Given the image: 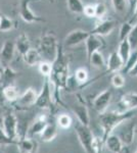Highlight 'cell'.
Here are the masks:
<instances>
[{"label":"cell","instance_id":"6da1fadb","mask_svg":"<svg viewBox=\"0 0 137 153\" xmlns=\"http://www.w3.org/2000/svg\"><path fill=\"white\" fill-rule=\"evenodd\" d=\"M69 58L64 52V46L58 44L55 58L51 62V73L48 80L55 89V98H58L59 89H66L69 78Z\"/></svg>","mask_w":137,"mask_h":153},{"label":"cell","instance_id":"7a4b0ae2","mask_svg":"<svg viewBox=\"0 0 137 153\" xmlns=\"http://www.w3.org/2000/svg\"><path fill=\"white\" fill-rule=\"evenodd\" d=\"M137 112V108L132 110H128V111H108L106 110L103 113H99V122H100V126L103 131V140L104 141L106 137L114 132L115 129L121 125L123 122L132 118L134 114Z\"/></svg>","mask_w":137,"mask_h":153},{"label":"cell","instance_id":"3957f363","mask_svg":"<svg viewBox=\"0 0 137 153\" xmlns=\"http://www.w3.org/2000/svg\"><path fill=\"white\" fill-rule=\"evenodd\" d=\"M57 47H58V43H57V39L55 35L48 33L43 35L39 39L37 49L40 52L43 60H47L49 62H52L56 56Z\"/></svg>","mask_w":137,"mask_h":153},{"label":"cell","instance_id":"277c9868","mask_svg":"<svg viewBox=\"0 0 137 153\" xmlns=\"http://www.w3.org/2000/svg\"><path fill=\"white\" fill-rule=\"evenodd\" d=\"M132 118H129V120L123 122L115 129L119 130V132L116 133V135L120 138L124 146H129L134 141V135L136 133V124L135 122H132Z\"/></svg>","mask_w":137,"mask_h":153},{"label":"cell","instance_id":"5b68a950","mask_svg":"<svg viewBox=\"0 0 137 153\" xmlns=\"http://www.w3.org/2000/svg\"><path fill=\"white\" fill-rule=\"evenodd\" d=\"M75 131H76L77 137H78L81 146L83 147L86 153H94L93 147H92L94 136L92 134L91 130L89 129V126H84L78 123L75 126Z\"/></svg>","mask_w":137,"mask_h":153},{"label":"cell","instance_id":"8992f818","mask_svg":"<svg viewBox=\"0 0 137 153\" xmlns=\"http://www.w3.org/2000/svg\"><path fill=\"white\" fill-rule=\"evenodd\" d=\"M37 96H38V93L34 88H28L23 94H19L16 101L11 103L13 104L16 109L26 111L28 108L35 105Z\"/></svg>","mask_w":137,"mask_h":153},{"label":"cell","instance_id":"52a82bcc","mask_svg":"<svg viewBox=\"0 0 137 153\" xmlns=\"http://www.w3.org/2000/svg\"><path fill=\"white\" fill-rule=\"evenodd\" d=\"M35 106L43 109H51L52 108V99H51V90H50V82L48 78H45L44 80L43 87L41 92L37 96Z\"/></svg>","mask_w":137,"mask_h":153},{"label":"cell","instance_id":"ba28073f","mask_svg":"<svg viewBox=\"0 0 137 153\" xmlns=\"http://www.w3.org/2000/svg\"><path fill=\"white\" fill-rule=\"evenodd\" d=\"M34 0H21L19 4V16L26 23H44L45 19L41 16L35 14L30 8V3L33 2Z\"/></svg>","mask_w":137,"mask_h":153},{"label":"cell","instance_id":"9c48e42d","mask_svg":"<svg viewBox=\"0 0 137 153\" xmlns=\"http://www.w3.org/2000/svg\"><path fill=\"white\" fill-rule=\"evenodd\" d=\"M2 129L10 138L16 139L17 134V117L14 113L8 112L2 118Z\"/></svg>","mask_w":137,"mask_h":153},{"label":"cell","instance_id":"30bf717a","mask_svg":"<svg viewBox=\"0 0 137 153\" xmlns=\"http://www.w3.org/2000/svg\"><path fill=\"white\" fill-rule=\"evenodd\" d=\"M89 32L83 31V30H74V31L70 32L64 39V47H74L79 44L85 42V40L88 38Z\"/></svg>","mask_w":137,"mask_h":153},{"label":"cell","instance_id":"8fae6325","mask_svg":"<svg viewBox=\"0 0 137 153\" xmlns=\"http://www.w3.org/2000/svg\"><path fill=\"white\" fill-rule=\"evenodd\" d=\"M112 91L104 90L100 94H98L93 100V107L98 113H103L108 109L109 103L112 100Z\"/></svg>","mask_w":137,"mask_h":153},{"label":"cell","instance_id":"7c38bea8","mask_svg":"<svg viewBox=\"0 0 137 153\" xmlns=\"http://www.w3.org/2000/svg\"><path fill=\"white\" fill-rule=\"evenodd\" d=\"M137 108V93H127L121 97L118 102V110L117 111L124 112Z\"/></svg>","mask_w":137,"mask_h":153},{"label":"cell","instance_id":"4fadbf2b","mask_svg":"<svg viewBox=\"0 0 137 153\" xmlns=\"http://www.w3.org/2000/svg\"><path fill=\"white\" fill-rule=\"evenodd\" d=\"M86 43V53H87V60H89L92 53L95 51H99V49L104 47V41L103 40V37L92 35L89 34L88 38L85 40Z\"/></svg>","mask_w":137,"mask_h":153},{"label":"cell","instance_id":"5bb4252c","mask_svg":"<svg viewBox=\"0 0 137 153\" xmlns=\"http://www.w3.org/2000/svg\"><path fill=\"white\" fill-rule=\"evenodd\" d=\"M115 27H116V22L115 21H113V19H104V21L99 22V23L89 32V34L100 36V37L108 36L113 32Z\"/></svg>","mask_w":137,"mask_h":153},{"label":"cell","instance_id":"9a60e30c","mask_svg":"<svg viewBox=\"0 0 137 153\" xmlns=\"http://www.w3.org/2000/svg\"><path fill=\"white\" fill-rule=\"evenodd\" d=\"M47 124H48V120H47L45 115H39L36 118H34L32 124L30 125L28 131H27L26 137L33 138V136L35 135H40V133L46 127Z\"/></svg>","mask_w":137,"mask_h":153},{"label":"cell","instance_id":"2e32d148","mask_svg":"<svg viewBox=\"0 0 137 153\" xmlns=\"http://www.w3.org/2000/svg\"><path fill=\"white\" fill-rule=\"evenodd\" d=\"M16 146L19 153H36L38 149V143L33 138L25 137L17 139Z\"/></svg>","mask_w":137,"mask_h":153},{"label":"cell","instance_id":"e0dca14e","mask_svg":"<svg viewBox=\"0 0 137 153\" xmlns=\"http://www.w3.org/2000/svg\"><path fill=\"white\" fill-rule=\"evenodd\" d=\"M124 66V61L122 60L121 56L117 51H114L109 54L108 61L106 63V71L109 73H118L120 71Z\"/></svg>","mask_w":137,"mask_h":153},{"label":"cell","instance_id":"ac0fdd59","mask_svg":"<svg viewBox=\"0 0 137 153\" xmlns=\"http://www.w3.org/2000/svg\"><path fill=\"white\" fill-rule=\"evenodd\" d=\"M103 144H106V148L113 153H120L123 151V143L120 140V138L118 137L115 133L109 134L108 137L104 139Z\"/></svg>","mask_w":137,"mask_h":153},{"label":"cell","instance_id":"d6986e66","mask_svg":"<svg viewBox=\"0 0 137 153\" xmlns=\"http://www.w3.org/2000/svg\"><path fill=\"white\" fill-rule=\"evenodd\" d=\"M14 47H16V51L19 55L23 56L29 51L31 48V42H30L29 36L26 33H22L14 41Z\"/></svg>","mask_w":137,"mask_h":153},{"label":"cell","instance_id":"ffe728a7","mask_svg":"<svg viewBox=\"0 0 137 153\" xmlns=\"http://www.w3.org/2000/svg\"><path fill=\"white\" fill-rule=\"evenodd\" d=\"M19 75V71H14L10 66H3V71H2L1 76H0V85L2 87H5L7 85H11V84H13L14 80H16Z\"/></svg>","mask_w":137,"mask_h":153},{"label":"cell","instance_id":"44dd1931","mask_svg":"<svg viewBox=\"0 0 137 153\" xmlns=\"http://www.w3.org/2000/svg\"><path fill=\"white\" fill-rule=\"evenodd\" d=\"M16 52V47H14V42L11 40H6L2 45V48L0 50V59L4 62H9L12 60Z\"/></svg>","mask_w":137,"mask_h":153},{"label":"cell","instance_id":"7402d4cb","mask_svg":"<svg viewBox=\"0 0 137 153\" xmlns=\"http://www.w3.org/2000/svg\"><path fill=\"white\" fill-rule=\"evenodd\" d=\"M74 114H76L78 122L84 126H89L90 123V115H89L88 108L85 105H74L72 107Z\"/></svg>","mask_w":137,"mask_h":153},{"label":"cell","instance_id":"603a6c76","mask_svg":"<svg viewBox=\"0 0 137 153\" xmlns=\"http://www.w3.org/2000/svg\"><path fill=\"white\" fill-rule=\"evenodd\" d=\"M24 61L27 63L29 66H35V65H38L39 63L43 60L42 58L40 52L38 51L37 48H30L29 51L27 52L25 55L23 56Z\"/></svg>","mask_w":137,"mask_h":153},{"label":"cell","instance_id":"cb8c5ba5","mask_svg":"<svg viewBox=\"0 0 137 153\" xmlns=\"http://www.w3.org/2000/svg\"><path fill=\"white\" fill-rule=\"evenodd\" d=\"M57 133H58V131H57L56 125L48 123L43 131L40 133V138L43 142H51L56 138Z\"/></svg>","mask_w":137,"mask_h":153},{"label":"cell","instance_id":"d4e9b609","mask_svg":"<svg viewBox=\"0 0 137 153\" xmlns=\"http://www.w3.org/2000/svg\"><path fill=\"white\" fill-rule=\"evenodd\" d=\"M3 95L5 100L11 103L16 101L19 96V90L14 84L7 85L5 87H3Z\"/></svg>","mask_w":137,"mask_h":153},{"label":"cell","instance_id":"484cf974","mask_svg":"<svg viewBox=\"0 0 137 153\" xmlns=\"http://www.w3.org/2000/svg\"><path fill=\"white\" fill-rule=\"evenodd\" d=\"M88 62L96 68H106V60H104L103 53H101L100 51H95L94 53H92Z\"/></svg>","mask_w":137,"mask_h":153},{"label":"cell","instance_id":"4316f807","mask_svg":"<svg viewBox=\"0 0 137 153\" xmlns=\"http://www.w3.org/2000/svg\"><path fill=\"white\" fill-rule=\"evenodd\" d=\"M131 52H132V49H131L130 44H129L128 39H124V40L120 41L118 53H119V55L121 56V58H122V60L124 61V63H125V61L128 59L129 56H130Z\"/></svg>","mask_w":137,"mask_h":153},{"label":"cell","instance_id":"83f0119b","mask_svg":"<svg viewBox=\"0 0 137 153\" xmlns=\"http://www.w3.org/2000/svg\"><path fill=\"white\" fill-rule=\"evenodd\" d=\"M67 6L69 10L75 14H81L83 12L84 4L82 0H67Z\"/></svg>","mask_w":137,"mask_h":153},{"label":"cell","instance_id":"f1b7e54d","mask_svg":"<svg viewBox=\"0 0 137 153\" xmlns=\"http://www.w3.org/2000/svg\"><path fill=\"white\" fill-rule=\"evenodd\" d=\"M137 62V50H132L130 56L124 63L123 68L121 70V74H128V71L133 68V65Z\"/></svg>","mask_w":137,"mask_h":153},{"label":"cell","instance_id":"f546056e","mask_svg":"<svg viewBox=\"0 0 137 153\" xmlns=\"http://www.w3.org/2000/svg\"><path fill=\"white\" fill-rule=\"evenodd\" d=\"M56 123L59 128L66 130V129H69V128L72 126V124H73V120H72V117H70L68 113H61V114H59L58 117H57Z\"/></svg>","mask_w":137,"mask_h":153},{"label":"cell","instance_id":"4dcf8cb0","mask_svg":"<svg viewBox=\"0 0 137 153\" xmlns=\"http://www.w3.org/2000/svg\"><path fill=\"white\" fill-rule=\"evenodd\" d=\"M74 78L76 79V81L80 84V85H84V84H85L89 79L88 71L84 68H77L76 71H75V74H74Z\"/></svg>","mask_w":137,"mask_h":153},{"label":"cell","instance_id":"1f68e13d","mask_svg":"<svg viewBox=\"0 0 137 153\" xmlns=\"http://www.w3.org/2000/svg\"><path fill=\"white\" fill-rule=\"evenodd\" d=\"M14 28V23L6 16L0 14V32H9Z\"/></svg>","mask_w":137,"mask_h":153},{"label":"cell","instance_id":"d6a6232c","mask_svg":"<svg viewBox=\"0 0 137 153\" xmlns=\"http://www.w3.org/2000/svg\"><path fill=\"white\" fill-rule=\"evenodd\" d=\"M112 85L114 86V88L116 89H120L123 88L125 86L126 80H125V76H123V74L121 73H115L113 76H112Z\"/></svg>","mask_w":137,"mask_h":153},{"label":"cell","instance_id":"836d02e7","mask_svg":"<svg viewBox=\"0 0 137 153\" xmlns=\"http://www.w3.org/2000/svg\"><path fill=\"white\" fill-rule=\"evenodd\" d=\"M132 23L131 22H125L121 25L120 31H119V39L120 41L124 40V39H127L130 34L131 30H132Z\"/></svg>","mask_w":137,"mask_h":153},{"label":"cell","instance_id":"e575fe53","mask_svg":"<svg viewBox=\"0 0 137 153\" xmlns=\"http://www.w3.org/2000/svg\"><path fill=\"white\" fill-rule=\"evenodd\" d=\"M17 139L8 137L4 133L2 127L0 126V146H7V145H16Z\"/></svg>","mask_w":137,"mask_h":153},{"label":"cell","instance_id":"d590c367","mask_svg":"<svg viewBox=\"0 0 137 153\" xmlns=\"http://www.w3.org/2000/svg\"><path fill=\"white\" fill-rule=\"evenodd\" d=\"M37 66H38L39 73L45 78H48L51 73V62L47 60H42Z\"/></svg>","mask_w":137,"mask_h":153},{"label":"cell","instance_id":"8d00e7d4","mask_svg":"<svg viewBox=\"0 0 137 153\" xmlns=\"http://www.w3.org/2000/svg\"><path fill=\"white\" fill-rule=\"evenodd\" d=\"M126 3H127V0H112L114 10L119 14H122L125 12Z\"/></svg>","mask_w":137,"mask_h":153},{"label":"cell","instance_id":"74e56055","mask_svg":"<svg viewBox=\"0 0 137 153\" xmlns=\"http://www.w3.org/2000/svg\"><path fill=\"white\" fill-rule=\"evenodd\" d=\"M127 39H128V41H129L131 49L132 50H135L137 48V23L135 26L132 27V30Z\"/></svg>","mask_w":137,"mask_h":153},{"label":"cell","instance_id":"f35d334b","mask_svg":"<svg viewBox=\"0 0 137 153\" xmlns=\"http://www.w3.org/2000/svg\"><path fill=\"white\" fill-rule=\"evenodd\" d=\"M106 6L103 2H98L95 4V18L96 19H103L106 14Z\"/></svg>","mask_w":137,"mask_h":153},{"label":"cell","instance_id":"ab89813d","mask_svg":"<svg viewBox=\"0 0 137 153\" xmlns=\"http://www.w3.org/2000/svg\"><path fill=\"white\" fill-rule=\"evenodd\" d=\"M82 13L86 16V18L92 19L95 18V4H86L84 5L83 12Z\"/></svg>","mask_w":137,"mask_h":153},{"label":"cell","instance_id":"60d3db41","mask_svg":"<svg viewBox=\"0 0 137 153\" xmlns=\"http://www.w3.org/2000/svg\"><path fill=\"white\" fill-rule=\"evenodd\" d=\"M103 139H99V138L94 137L93 143H92V147H93L94 153H103Z\"/></svg>","mask_w":137,"mask_h":153},{"label":"cell","instance_id":"b9f144b4","mask_svg":"<svg viewBox=\"0 0 137 153\" xmlns=\"http://www.w3.org/2000/svg\"><path fill=\"white\" fill-rule=\"evenodd\" d=\"M128 75L130 76H137V62L133 65V68L128 71Z\"/></svg>","mask_w":137,"mask_h":153},{"label":"cell","instance_id":"7bdbcfd3","mask_svg":"<svg viewBox=\"0 0 137 153\" xmlns=\"http://www.w3.org/2000/svg\"><path fill=\"white\" fill-rule=\"evenodd\" d=\"M5 98H4V95H3V87L0 85V106L3 105L4 102H5Z\"/></svg>","mask_w":137,"mask_h":153},{"label":"cell","instance_id":"ee69618b","mask_svg":"<svg viewBox=\"0 0 137 153\" xmlns=\"http://www.w3.org/2000/svg\"><path fill=\"white\" fill-rule=\"evenodd\" d=\"M137 19V3H136V5H135V8H134V13H133V19ZM132 19V21H133Z\"/></svg>","mask_w":137,"mask_h":153},{"label":"cell","instance_id":"f6af8a7d","mask_svg":"<svg viewBox=\"0 0 137 153\" xmlns=\"http://www.w3.org/2000/svg\"><path fill=\"white\" fill-rule=\"evenodd\" d=\"M2 71H3V65H2V61H1V59H0V76H1Z\"/></svg>","mask_w":137,"mask_h":153},{"label":"cell","instance_id":"bcb514c9","mask_svg":"<svg viewBox=\"0 0 137 153\" xmlns=\"http://www.w3.org/2000/svg\"><path fill=\"white\" fill-rule=\"evenodd\" d=\"M49 2H53V0H48Z\"/></svg>","mask_w":137,"mask_h":153},{"label":"cell","instance_id":"7dc6e473","mask_svg":"<svg viewBox=\"0 0 137 153\" xmlns=\"http://www.w3.org/2000/svg\"><path fill=\"white\" fill-rule=\"evenodd\" d=\"M0 153H3V152H2V151H1V150H0Z\"/></svg>","mask_w":137,"mask_h":153},{"label":"cell","instance_id":"c3c4849f","mask_svg":"<svg viewBox=\"0 0 137 153\" xmlns=\"http://www.w3.org/2000/svg\"><path fill=\"white\" fill-rule=\"evenodd\" d=\"M134 153H137V149H136V151H135V152H134Z\"/></svg>","mask_w":137,"mask_h":153},{"label":"cell","instance_id":"681fc988","mask_svg":"<svg viewBox=\"0 0 137 153\" xmlns=\"http://www.w3.org/2000/svg\"><path fill=\"white\" fill-rule=\"evenodd\" d=\"M120 153H123V152H120Z\"/></svg>","mask_w":137,"mask_h":153},{"label":"cell","instance_id":"f907efd6","mask_svg":"<svg viewBox=\"0 0 137 153\" xmlns=\"http://www.w3.org/2000/svg\"><path fill=\"white\" fill-rule=\"evenodd\" d=\"M136 132H137V130H136Z\"/></svg>","mask_w":137,"mask_h":153},{"label":"cell","instance_id":"816d5d0a","mask_svg":"<svg viewBox=\"0 0 137 153\" xmlns=\"http://www.w3.org/2000/svg\"><path fill=\"white\" fill-rule=\"evenodd\" d=\"M82 1H83V0H82Z\"/></svg>","mask_w":137,"mask_h":153}]
</instances>
